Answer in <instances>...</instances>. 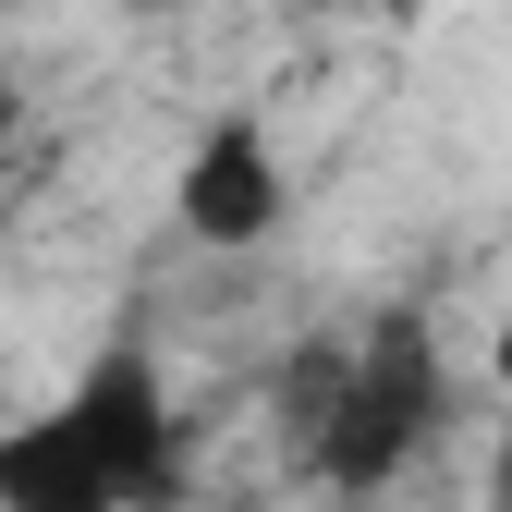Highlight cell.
<instances>
[{
  "instance_id": "52a82bcc",
  "label": "cell",
  "mask_w": 512,
  "mask_h": 512,
  "mask_svg": "<svg viewBox=\"0 0 512 512\" xmlns=\"http://www.w3.org/2000/svg\"><path fill=\"white\" fill-rule=\"evenodd\" d=\"M488 366H500V391H512V317H500V342H488Z\"/></svg>"
},
{
  "instance_id": "277c9868",
  "label": "cell",
  "mask_w": 512,
  "mask_h": 512,
  "mask_svg": "<svg viewBox=\"0 0 512 512\" xmlns=\"http://www.w3.org/2000/svg\"><path fill=\"white\" fill-rule=\"evenodd\" d=\"M0 512H122L110 476L74 452V427H61L49 403L0 427Z\"/></svg>"
},
{
  "instance_id": "3957f363",
  "label": "cell",
  "mask_w": 512,
  "mask_h": 512,
  "mask_svg": "<svg viewBox=\"0 0 512 512\" xmlns=\"http://www.w3.org/2000/svg\"><path fill=\"white\" fill-rule=\"evenodd\" d=\"M171 220L196 232V244H220V256H256V244L293 220V171H281V147H269V122H256V110H220L208 135L183 147Z\"/></svg>"
},
{
  "instance_id": "6da1fadb",
  "label": "cell",
  "mask_w": 512,
  "mask_h": 512,
  "mask_svg": "<svg viewBox=\"0 0 512 512\" xmlns=\"http://www.w3.org/2000/svg\"><path fill=\"white\" fill-rule=\"evenodd\" d=\"M439 415H452V354H439L427 305H378L342 342V378H330V403H317V427H305V476L330 500H378V488L415 476Z\"/></svg>"
},
{
  "instance_id": "7a4b0ae2",
  "label": "cell",
  "mask_w": 512,
  "mask_h": 512,
  "mask_svg": "<svg viewBox=\"0 0 512 512\" xmlns=\"http://www.w3.org/2000/svg\"><path fill=\"white\" fill-rule=\"evenodd\" d=\"M49 415L74 427V452L110 476L122 512H183V500H196V415L171 403L147 317H122V330L74 366V391H61Z\"/></svg>"
},
{
  "instance_id": "5b68a950",
  "label": "cell",
  "mask_w": 512,
  "mask_h": 512,
  "mask_svg": "<svg viewBox=\"0 0 512 512\" xmlns=\"http://www.w3.org/2000/svg\"><path fill=\"white\" fill-rule=\"evenodd\" d=\"M488 512H512V415H500V452H488Z\"/></svg>"
},
{
  "instance_id": "ba28073f",
  "label": "cell",
  "mask_w": 512,
  "mask_h": 512,
  "mask_svg": "<svg viewBox=\"0 0 512 512\" xmlns=\"http://www.w3.org/2000/svg\"><path fill=\"white\" fill-rule=\"evenodd\" d=\"M378 13H415V0H378Z\"/></svg>"
},
{
  "instance_id": "8992f818",
  "label": "cell",
  "mask_w": 512,
  "mask_h": 512,
  "mask_svg": "<svg viewBox=\"0 0 512 512\" xmlns=\"http://www.w3.org/2000/svg\"><path fill=\"white\" fill-rule=\"evenodd\" d=\"M13 135H25V98H13V74H0V159H13Z\"/></svg>"
}]
</instances>
